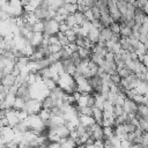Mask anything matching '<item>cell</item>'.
Returning a JSON list of instances; mask_svg holds the SVG:
<instances>
[{"label":"cell","instance_id":"cell-1","mask_svg":"<svg viewBox=\"0 0 148 148\" xmlns=\"http://www.w3.org/2000/svg\"><path fill=\"white\" fill-rule=\"evenodd\" d=\"M43 22H44L43 34H45V35H54V34L59 32V22H57L54 18L45 20Z\"/></svg>","mask_w":148,"mask_h":148},{"label":"cell","instance_id":"cell-2","mask_svg":"<svg viewBox=\"0 0 148 148\" xmlns=\"http://www.w3.org/2000/svg\"><path fill=\"white\" fill-rule=\"evenodd\" d=\"M121 106H123L124 112H126L127 114H135L138 110V104L132 98H127V97L124 99V103Z\"/></svg>","mask_w":148,"mask_h":148},{"label":"cell","instance_id":"cell-3","mask_svg":"<svg viewBox=\"0 0 148 148\" xmlns=\"http://www.w3.org/2000/svg\"><path fill=\"white\" fill-rule=\"evenodd\" d=\"M47 9L49 8H45L40 5H38L37 7H35L32 9V14L37 21H45V20H47Z\"/></svg>","mask_w":148,"mask_h":148},{"label":"cell","instance_id":"cell-4","mask_svg":"<svg viewBox=\"0 0 148 148\" xmlns=\"http://www.w3.org/2000/svg\"><path fill=\"white\" fill-rule=\"evenodd\" d=\"M87 38H88L92 44L98 43V39H99V29H97V28H95V27H90V29H89L88 32H87Z\"/></svg>","mask_w":148,"mask_h":148},{"label":"cell","instance_id":"cell-5","mask_svg":"<svg viewBox=\"0 0 148 148\" xmlns=\"http://www.w3.org/2000/svg\"><path fill=\"white\" fill-rule=\"evenodd\" d=\"M61 61V67H62V72L65 73V74H72L73 72H74V69H75V65L71 61V59L68 58V59H64V60H60Z\"/></svg>","mask_w":148,"mask_h":148},{"label":"cell","instance_id":"cell-6","mask_svg":"<svg viewBox=\"0 0 148 148\" xmlns=\"http://www.w3.org/2000/svg\"><path fill=\"white\" fill-rule=\"evenodd\" d=\"M91 52L95 53V54H97V56L101 57V58H104V56H105L106 52H108V49H106V46H105L104 43H96V44L94 45Z\"/></svg>","mask_w":148,"mask_h":148},{"label":"cell","instance_id":"cell-7","mask_svg":"<svg viewBox=\"0 0 148 148\" xmlns=\"http://www.w3.org/2000/svg\"><path fill=\"white\" fill-rule=\"evenodd\" d=\"M42 42H43V32H34L32 34V37H31V39L29 42V44L35 49L38 45H40Z\"/></svg>","mask_w":148,"mask_h":148},{"label":"cell","instance_id":"cell-8","mask_svg":"<svg viewBox=\"0 0 148 148\" xmlns=\"http://www.w3.org/2000/svg\"><path fill=\"white\" fill-rule=\"evenodd\" d=\"M0 83L9 89V87L15 83V76H14L13 74H10V73H9V74H6V75H3V76L1 77Z\"/></svg>","mask_w":148,"mask_h":148},{"label":"cell","instance_id":"cell-9","mask_svg":"<svg viewBox=\"0 0 148 148\" xmlns=\"http://www.w3.org/2000/svg\"><path fill=\"white\" fill-rule=\"evenodd\" d=\"M94 123H95V119L92 118V116H86V114L79 116V124H81L83 126H89Z\"/></svg>","mask_w":148,"mask_h":148},{"label":"cell","instance_id":"cell-10","mask_svg":"<svg viewBox=\"0 0 148 148\" xmlns=\"http://www.w3.org/2000/svg\"><path fill=\"white\" fill-rule=\"evenodd\" d=\"M92 118L95 119V121L99 125H102V120H103V110L98 109L96 106L92 108Z\"/></svg>","mask_w":148,"mask_h":148},{"label":"cell","instance_id":"cell-11","mask_svg":"<svg viewBox=\"0 0 148 148\" xmlns=\"http://www.w3.org/2000/svg\"><path fill=\"white\" fill-rule=\"evenodd\" d=\"M135 89L138 90L139 94H141V95H147V92H148V83H147V80H146V81L140 80L139 83L136 84Z\"/></svg>","mask_w":148,"mask_h":148},{"label":"cell","instance_id":"cell-12","mask_svg":"<svg viewBox=\"0 0 148 148\" xmlns=\"http://www.w3.org/2000/svg\"><path fill=\"white\" fill-rule=\"evenodd\" d=\"M99 22H101L102 27H109V25L113 22V20L111 18L110 14L106 13V14H101V16H99Z\"/></svg>","mask_w":148,"mask_h":148},{"label":"cell","instance_id":"cell-13","mask_svg":"<svg viewBox=\"0 0 148 148\" xmlns=\"http://www.w3.org/2000/svg\"><path fill=\"white\" fill-rule=\"evenodd\" d=\"M40 101H42V106H43L44 109H52L53 106H56L53 99H52L49 95H47V96H44Z\"/></svg>","mask_w":148,"mask_h":148},{"label":"cell","instance_id":"cell-14","mask_svg":"<svg viewBox=\"0 0 148 148\" xmlns=\"http://www.w3.org/2000/svg\"><path fill=\"white\" fill-rule=\"evenodd\" d=\"M14 101H15V95L14 94H10V92H7L6 96H5V98H3L5 108H13Z\"/></svg>","mask_w":148,"mask_h":148},{"label":"cell","instance_id":"cell-15","mask_svg":"<svg viewBox=\"0 0 148 148\" xmlns=\"http://www.w3.org/2000/svg\"><path fill=\"white\" fill-rule=\"evenodd\" d=\"M119 35H120L121 37H127V38H130V37L132 36V29H131L130 27H127V25L123 24V25H120Z\"/></svg>","mask_w":148,"mask_h":148},{"label":"cell","instance_id":"cell-16","mask_svg":"<svg viewBox=\"0 0 148 148\" xmlns=\"http://www.w3.org/2000/svg\"><path fill=\"white\" fill-rule=\"evenodd\" d=\"M25 104V101L21 97H16L15 96V101H14V104H13V109L14 110H22L23 106Z\"/></svg>","mask_w":148,"mask_h":148},{"label":"cell","instance_id":"cell-17","mask_svg":"<svg viewBox=\"0 0 148 148\" xmlns=\"http://www.w3.org/2000/svg\"><path fill=\"white\" fill-rule=\"evenodd\" d=\"M43 84H44L45 88H47L49 90H51L52 88H54L57 86V82L52 77H45V79H43Z\"/></svg>","mask_w":148,"mask_h":148},{"label":"cell","instance_id":"cell-18","mask_svg":"<svg viewBox=\"0 0 148 148\" xmlns=\"http://www.w3.org/2000/svg\"><path fill=\"white\" fill-rule=\"evenodd\" d=\"M77 53H79V56L81 57V59H82V60H88V59H89L90 51H89V50H87L86 47L80 46V47H79V50H77Z\"/></svg>","mask_w":148,"mask_h":148},{"label":"cell","instance_id":"cell-19","mask_svg":"<svg viewBox=\"0 0 148 148\" xmlns=\"http://www.w3.org/2000/svg\"><path fill=\"white\" fill-rule=\"evenodd\" d=\"M74 18H75V22H76V24H81L82 22H84L86 20H87V17L84 16V14L83 13H81V12H79V10H76L74 14Z\"/></svg>","mask_w":148,"mask_h":148},{"label":"cell","instance_id":"cell-20","mask_svg":"<svg viewBox=\"0 0 148 148\" xmlns=\"http://www.w3.org/2000/svg\"><path fill=\"white\" fill-rule=\"evenodd\" d=\"M116 5H117V8H118L119 13H120L121 15H125V13H126V5H127V2H126V1H124V0H117V1H116Z\"/></svg>","mask_w":148,"mask_h":148},{"label":"cell","instance_id":"cell-21","mask_svg":"<svg viewBox=\"0 0 148 148\" xmlns=\"http://www.w3.org/2000/svg\"><path fill=\"white\" fill-rule=\"evenodd\" d=\"M44 30V22L43 21H36L32 24V31L34 32H43Z\"/></svg>","mask_w":148,"mask_h":148},{"label":"cell","instance_id":"cell-22","mask_svg":"<svg viewBox=\"0 0 148 148\" xmlns=\"http://www.w3.org/2000/svg\"><path fill=\"white\" fill-rule=\"evenodd\" d=\"M57 35H58V42H59V44H60L62 47H66V46L69 44V42H68L67 37H66L62 32H58Z\"/></svg>","mask_w":148,"mask_h":148},{"label":"cell","instance_id":"cell-23","mask_svg":"<svg viewBox=\"0 0 148 148\" xmlns=\"http://www.w3.org/2000/svg\"><path fill=\"white\" fill-rule=\"evenodd\" d=\"M69 59H71V61H72L75 66H77V65L82 61V59H81V57L79 56L77 52H71V54H69Z\"/></svg>","mask_w":148,"mask_h":148},{"label":"cell","instance_id":"cell-24","mask_svg":"<svg viewBox=\"0 0 148 148\" xmlns=\"http://www.w3.org/2000/svg\"><path fill=\"white\" fill-rule=\"evenodd\" d=\"M62 7L67 10L68 14H74V13L77 10V6H76V3H66V2H65V5H64Z\"/></svg>","mask_w":148,"mask_h":148},{"label":"cell","instance_id":"cell-25","mask_svg":"<svg viewBox=\"0 0 148 148\" xmlns=\"http://www.w3.org/2000/svg\"><path fill=\"white\" fill-rule=\"evenodd\" d=\"M59 57H60V60H64V59H68L69 58V54H71V51L67 49V47H61L59 50Z\"/></svg>","mask_w":148,"mask_h":148},{"label":"cell","instance_id":"cell-26","mask_svg":"<svg viewBox=\"0 0 148 148\" xmlns=\"http://www.w3.org/2000/svg\"><path fill=\"white\" fill-rule=\"evenodd\" d=\"M123 112H124V110H123V106H121V105H119V104H113V106H112V114H113V117H118V116H120Z\"/></svg>","mask_w":148,"mask_h":148},{"label":"cell","instance_id":"cell-27","mask_svg":"<svg viewBox=\"0 0 148 148\" xmlns=\"http://www.w3.org/2000/svg\"><path fill=\"white\" fill-rule=\"evenodd\" d=\"M117 73L119 74V76H120V77H127V76H128L131 73H133V72H132L130 68H127V67L125 66V67H123V68L118 69V71H117Z\"/></svg>","mask_w":148,"mask_h":148},{"label":"cell","instance_id":"cell-28","mask_svg":"<svg viewBox=\"0 0 148 148\" xmlns=\"http://www.w3.org/2000/svg\"><path fill=\"white\" fill-rule=\"evenodd\" d=\"M139 127L143 131V132H148V119H145V118H139Z\"/></svg>","mask_w":148,"mask_h":148},{"label":"cell","instance_id":"cell-29","mask_svg":"<svg viewBox=\"0 0 148 148\" xmlns=\"http://www.w3.org/2000/svg\"><path fill=\"white\" fill-rule=\"evenodd\" d=\"M80 113L81 114H86V116H92V108L87 106V105L81 106L80 108Z\"/></svg>","mask_w":148,"mask_h":148},{"label":"cell","instance_id":"cell-30","mask_svg":"<svg viewBox=\"0 0 148 148\" xmlns=\"http://www.w3.org/2000/svg\"><path fill=\"white\" fill-rule=\"evenodd\" d=\"M110 30L113 32V34H119V30H120V24L118 22H112L110 25H109Z\"/></svg>","mask_w":148,"mask_h":148},{"label":"cell","instance_id":"cell-31","mask_svg":"<svg viewBox=\"0 0 148 148\" xmlns=\"http://www.w3.org/2000/svg\"><path fill=\"white\" fill-rule=\"evenodd\" d=\"M62 46L59 44V43H57V44H51V45H49V49H50V51H51V53H54V52H59V50L61 49Z\"/></svg>","mask_w":148,"mask_h":148},{"label":"cell","instance_id":"cell-32","mask_svg":"<svg viewBox=\"0 0 148 148\" xmlns=\"http://www.w3.org/2000/svg\"><path fill=\"white\" fill-rule=\"evenodd\" d=\"M110 80H111V82H112V83H114V84H118V86H119L120 76H119V74H118V73H114V74L110 75Z\"/></svg>","mask_w":148,"mask_h":148},{"label":"cell","instance_id":"cell-33","mask_svg":"<svg viewBox=\"0 0 148 148\" xmlns=\"http://www.w3.org/2000/svg\"><path fill=\"white\" fill-rule=\"evenodd\" d=\"M66 47H67V49H68L71 52H77V50H79V47H80V46H79V45H77L75 42H73V43H69V44H68Z\"/></svg>","mask_w":148,"mask_h":148},{"label":"cell","instance_id":"cell-34","mask_svg":"<svg viewBox=\"0 0 148 148\" xmlns=\"http://www.w3.org/2000/svg\"><path fill=\"white\" fill-rule=\"evenodd\" d=\"M83 2H84V5H86L88 8H91V7L96 6L97 0H83Z\"/></svg>","mask_w":148,"mask_h":148},{"label":"cell","instance_id":"cell-35","mask_svg":"<svg viewBox=\"0 0 148 148\" xmlns=\"http://www.w3.org/2000/svg\"><path fill=\"white\" fill-rule=\"evenodd\" d=\"M5 47H6V38H5L3 35L0 34V49L5 50Z\"/></svg>","mask_w":148,"mask_h":148},{"label":"cell","instance_id":"cell-36","mask_svg":"<svg viewBox=\"0 0 148 148\" xmlns=\"http://www.w3.org/2000/svg\"><path fill=\"white\" fill-rule=\"evenodd\" d=\"M66 3H76L77 0H64Z\"/></svg>","mask_w":148,"mask_h":148}]
</instances>
